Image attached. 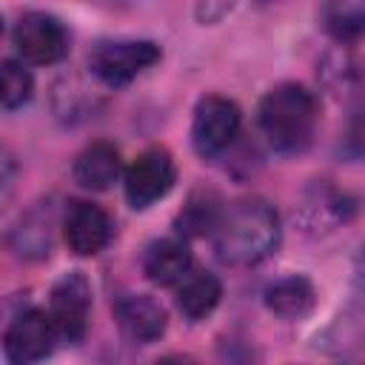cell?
<instances>
[{
    "instance_id": "cell-1",
    "label": "cell",
    "mask_w": 365,
    "mask_h": 365,
    "mask_svg": "<svg viewBox=\"0 0 365 365\" xmlns=\"http://www.w3.org/2000/svg\"><path fill=\"white\" fill-rule=\"evenodd\" d=\"M279 214L262 197H242L222 208L211 234L214 251L228 265H257L279 245Z\"/></svg>"
},
{
    "instance_id": "cell-2",
    "label": "cell",
    "mask_w": 365,
    "mask_h": 365,
    "mask_svg": "<svg viewBox=\"0 0 365 365\" xmlns=\"http://www.w3.org/2000/svg\"><path fill=\"white\" fill-rule=\"evenodd\" d=\"M257 123L274 151L297 154L308 148L317 134L319 100L299 83H279L259 100Z\"/></svg>"
},
{
    "instance_id": "cell-3",
    "label": "cell",
    "mask_w": 365,
    "mask_h": 365,
    "mask_svg": "<svg viewBox=\"0 0 365 365\" xmlns=\"http://www.w3.org/2000/svg\"><path fill=\"white\" fill-rule=\"evenodd\" d=\"M160 54V46L151 40H103L91 48L88 68L103 86L120 88L151 68Z\"/></svg>"
},
{
    "instance_id": "cell-4",
    "label": "cell",
    "mask_w": 365,
    "mask_h": 365,
    "mask_svg": "<svg viewBox=\"0 0 365 365\" xmlns=\"http://www.w3.org/2000/svg\"><path fill=\"white\" fill-rule=\"evenodd\" d=\"M11 43L26 63L51 66L66 57L68 31L48 11H23L11 29Z\"/></svg>"
},
{
    "instance_id": "cell-5",
    "label": "cell",
    "mask_w": 365,
    "mask_h": 365,
    "mask_svg": "<svg viewBox=\"0 0 365 365\" xmlns=\"http://www.w3.org/2000/svg\"><path fill=\"white\" fill-rule=\"evenodd\" d=\"M242 114L234 100L208 94L197 103L194 120H191V143L200 157H217L222 154L240 134Z\"/></svg>"
},
{
    "instance_id": "cell-6",
    "label": "cell",
    "mask_w": 365,
    "mask_h": 365,
    "mask_svg": "<svg viewBox=\"0 0 365 365\" xmlns=\"http://www.w3.org/2000/svg\"><path fill=\"white\" fill-rule=\"evenodd\" d=\"M57 339L60 334L51 317L40 308H26L6 325L3 356L9 365H37L54 351Z\"/></svg>"
},
{
    "instance_id": "cell-7",
    "label": "cell",
    "mask_w": 365,
    "mask_h": 365,
    "mask_svg": "<svg viewBox=\"0 0 365 365\" xmlns=\"http://www.w3.org/2000/svg\"><path fill=\"white\" fill-rule=\"evenodd\" d=\"M177 168L165 148L151 145L134 157V163L125 168V200L131 208L143 211L163 200L174 185Z\"/></svg>"
},
{
    "instance_id": "cell-8",
    "label": "cell",
    "mask_w": 365,
    "mask_h": 365,
    "mask_svg": "<svg viewBox=\"0 0 365 365\" xmlns=\"http://www.w3.org/2000/svg\"><path fill=\"white\" fill-rule=\"evenodd\" d=\"M88 314H91V285L80 271L63 274L48 297V317L66 342L83 339L88 328Z\"/></svg>"
},
{
    "instance_id": "cell-9",
    "label": "cell",
    "mask_w": 365,
    "mask_h": 365,
    "mask_svg": "<svg viewBox=\"0 0 365 365\" xmlns=\"http://www.w3.org/2000/svg\"><path fill=\"white\" fill-rule=\"evenodd\" d=\"M111 217L94 205V202H86V200H74L68 208H66V217H63V240L68 245L71 254L77 257H94L100 254L108 242H111Z\"/></svg>"
},
{
    "instance_id": "cell-10",
    "label": "cell",
    "mask_w": 365,
    "mask_h": 365,
    "mask_svg": "<svg viewBox=\"0 0 365 365\" xmlns=\"http://www.w3.org/2000/svg\"><path fill=\"white\" fill-rule=\"evenodd\" d=\"M114 319H117L120 331L137 345H148V342H154L165 334V311L148 294H123V297H117Z\"/></svg>"
},
{
    "instance_id": "cell-11",
    "label": "cell",
    "mask_w": 365,
    "mask_h": 365,
    "mask_svg": "<svg viewBox=\"0 0 365 365\" xmlns=\"http://www.w3.org/2000/svg\"><path fill=\"white\" fill-rule=\"evenodd\" d=\"M191 268V251L177 237L154 240L143 254V274L154 285H177Z\"/></svg>"
},
{
    "instance_id": "cell-12",
    "label": "cell",
    "mask_w": 365,
    "mask_h": 365,
    "mask_svg": "<svg viewBox=\"0 0 365 365\" xmlns=\"http://www.w3.org/2000/svg\"><path fill=\"white\" fill-rule=\"evenodd\" d=\"M120 171H123L120 151L111 143H106V140H97V143L86 145L77 154L74 165H71L74 180L83 188H88V191H106V188H111V182H117Z\"/></svg>"
},
{
    "instance_id": "cell-13",
    "label": "cell",
    "mask_w": 365,
    "mask_h": 365,
    "mask_svg": "<svg viewBox=\"0 0 365 365\" xmlns=\"http://www.w3.org/2000/svg\"><path fill=\"white\" fill-rule=\"evenodd\" d=\"M51 208L34 205L26 214H20V220L11 225L9 231V245L17 257L23 259H43L51 251Z\"/></svg>"
},
{
    "instance_id": "cell-14",
    "label": "cell",
    "mask_w": 365,
    "mask_h": 365,
    "mask_svg": "<svg viewBox=\"0 0 365 365\" xmlns=\"http://www.w3.org/2000/svg\"><path fill=\"white\" fill-rule=\"evenodd\" d=\"M220 299H222V282L205 268H191L177 282V308L191 322L208 317L220 305Z\"/></svg>"
},
{
    "instance_id": "cell-15",
    "label": "cell",
    "mask_w": 365,
    "mask_h": 365,
    "mask_svg": "<svg viewBox=\"0 0 365 365\" xmlns=\"http://www.w3.org/2000/svg\"><path fill=\"white\" fill-rule=\"evenodd\" d=\"M262 299H265V308H268L271 314H277V317H282V319H297V317H305V314L314 308L317 291H314V285H311L308 277H302V274H288V277L274 279V282L265 288Z\"/></svg>"
},
{
    "instance_id": "cell-16",
    "label": "cell",
    "mask_w": 365,
    "mask_h": 365,
    "mask_svg": "<svg viewBox=\"0 0 365 365\" xmlns=\"http://www.w3.org/2000/svg\"><path fill=\"white\" fill-rule=\"evenodd\" d=\"M322 23L325 31L339 40L351 43L365 34V0H336L322 9Z\"/></svg>"
},
{
    "instance_id": "cell-17",
    "label": "cell",
    "mask_w": 365,
    "mask_h": 365,
    "mask_svg": "<svg viewBox=\"0 0 365 365\" xmlns=\"http://www.w3.org/2000/svg\"><path fill=\"white\" fill-rule=\"evenodd\" d=\"M345 208H348V205H345V194H339V191H334V188H328V185H319V188L308 197V202H305V222H308L314 231L328 228V225L345 220Z\"/></svg>"
},
{
    "instance_id": "cell-18",
    "label": "cell",
    "mask_w": 365,
    "mask_h": 365,
    "mask_svg": "<svg viewBox=\"0 0 365 365\" xmlns=\"http://www.w3.org/2000/svg\"><path fill=\"white\" fill-rule=\"evenodd\" d=\"M220 214H222V208L217 205L214 194H194L188 200V205L180 211L177 225L185 234H214Z\"/></svg>"
},
{
    "instance_id": "cell-19",
    "label": "cell",
    "mask_w": 365,
    "mask_h": 365,
    "mask_svg": "<svg viewBox=\"0 0 365 365\" xmlns=\"http://www.w3.org/2000/svg\"><path fill=\"white\" fill-rule=\"evenodd\" d=\"M51 91H54L51 94V103H54L57 117L71 120V123L80 120V117H86L88 114V106L94 103V97L88 94V88L77 77H63L60 83H54Z\"/></svg>"
},
{
    "instance_id": "cell-20",
    "label": "cell",
    "mask_w": 365,
    "mask_h": 365,
    "mask_svg": "<svg viewBox=\"0 0 365 365\" xmlns=\"http://www.w3.org/2000/svg\"><path fill=\"white\" fill-rule=\"evenodd\" d=\"M31 91H34V77L31 71L20 63V60H3V108L6 111H14L20 108L23 103L31 100Z\"/></svg>"
},
{
    "instance_id": "cell-21",
    "label": "cell",
    "mask_w": 365,
    "mask_h": 365,
    "mask_svg": "<svg viewBox=\"0 0 365 365\" xmlns=\"http://www.w3.org/2000/svg\"><path fill=\"white\" fill-rule=\"evenodd\" d=\"M339 151L351 160H362L365 157V103L351 114L342 140H339Z\"/></svg>"
},
{
    "instance_id": "cell-22",
    "label": "cell",
    "mask_w": 365,
    "mask_h": 365,
    "mask_svg": "<svg viewBox=\"0 0 365 365\" xmlns=\"http://www.w3.org/2000/svg\"><path fill=\"white\" fill-rule=\"evenodd\" d=\"M354 291L365 302V245L359 248V254L354 259Z\"/></svg>"
},
{
    "instance_id": "cell-23",
    "label": "cell",
    "mask_w": 365,
    "mask_h": 365,
    "mask_svg": "<svg viewBox=\"0 0 365 365\" xmlns=\"http://www.w3.org/2000/svg\"><path fill=\"white\" fill-rule=\"evenodd\" d=\"M154 365H200V362L194 356H188V354H165Z\"/></svg>"
},
{
    "instance_id": "cell-24",
    "label": "cell",
    "mask_w": 365,
    "mask_h": 365,
    "mask_svg": "<svg viewBox=\"0 0 365 365\" xmlns=\"http://www.w3.org/2000/svg\"><path fill=\"white\" fill-rule=\"evenodd\" d=\"M11 191V157L3 154V197H9Z\"/></svg>"
}]
</instances>
